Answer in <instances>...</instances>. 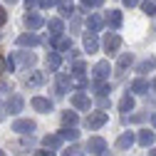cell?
Masks as SVG:
<instances>
[{"label":"cell","instance_id":"obj_1","mask_svg":"<svg viewBox=\"0 0 156 156\" xmlns=\"http://www.w3.org/2000/svg\"><path fill=\"white\" fill-rule=\"evenodd\" d=\"M109 122V114L107 112H89V116H87V119H84V126L87 129H99V126H104Z\"/></svg>","mask_w":156,"mask_h":156},{"label":"cell","instance_id":"obj_2","mask_svg":"<svg viewBox=\"0 0 156 156\" xmlns=\"http://www.w3.org/2000/svg\"><path fill=\"white\" fill-rule=\"evenodd\" d=\"M89 154H97V156H99V154H104L107 151V141L102 139V136H92V139L87 141V146H84Z\"/></svg>","mask_w":156,"mask_h":156},{"label":"cell","instance_id":"obj_3","mask_svg":"<svg viewBox=\"0 0 156 156\" xmlns=\"http://www.w3.org/2000/svg\"><path fill=\"white\" fill-rule=\"evenodd\" d=\"M119 47H122V37L116 35V32H109V35L104 37V50H107L109 55H114V52H119Z\"/></svg>","mask_w":156,"mask_h":156},{"label":"cell","instance_id":"obj_4","mask_svg":"<svg viewBox=\"0 0 156 156\" xmlns=\"http://www.w3.org/2000/svg\"><path fill=\"white\" fill-rule=\"evenodd\" d=\"M72 107H74V109H82V112H89L92 102H89V97H87V94L77 92V94H72Z\"/></svg>","mask_w":156,"mask_h":156},{"label":"cell","instance_id":"obj_5","mask_svg":"<svg viewBox=\"0 0 156 156\" xmlns=\"http://www.w3.org/2000/svg\"><path fill=\"white\" fill-rule=\"evenodd\" d=\"M42 25H45V20H42V17L37 15V12H27V15H25V27H27L30 32H35V30H40Z\"/></svg>","mask_w":156,"mask_h":156},{"label":"cell","instance_id":"obj_6","mask_svg":"<svg viewBox=\"0 0 156 156\" xmlns=\"http://www.w3.org/2000/svg\"><path fill=\"white\" fill-rule=\"evenodd\" d=\"M109 69H112V67H109V62H107V60L97 62V65H94V80H97V82H104L107 77H109Z\"/></svg>","mask_w":156,"mask_h":156},{"label":"cell","instance_id":"obj_7","mask_svg":"<svg viewBox=\"0 0 156 156\" xmlns=\"http://www.w3.org/2000/svg\"><path fill=\"white\" fill-rule=\"evenodd\" d=\"M12 131H17V134H32V131H35V122H30V119H17V122L12 124Z\"/></svg>","mask_w":156,"mask_h":156},{"label":"cell","instance_id":"obj_8","mask_svg":"<svg viewBox=\"0 0 156 156\" xmlns=\"http://www.w3.org/2000/svg\"><path fill=\"white\" fill-rule=\"evenodd\" d=\"M104 23H107V20H104L102 15H89V17H87V30L97 35V32L102 30V25H104Z\"/></svg>","mask_w":156,"mask_h":156},{"label":"cell","instance_id":"obj_9","mask_svg":"<svg viewBox=\"0 0 156 156\" xmlns=\"http://www.w3.org/2000/svg\"><path fill=\"white\" fill-rule=\"evenodd\" d=\"M30 104H32V109L42 112V114H45V112H52V102L45 99V97H32V102H30Z\"/></svg>","mask_w":156,"mask_h":156},{"label":"cell","instance_id":"obj_10","mask_svg":"<svg viewBox=\"0 0 156 156\" xmlns=\"http://www.w3.org/2000/svg\"><path fill=\"white\" fill-rule=\"evenodd\" d=\"M69 84H72V80H69V77H67L65 72H57V94H67Z\"/></svg>","mask_w":156,"mask_h":156},{"label":"cell","instance_id":"obj_11","mask_svg":"<svg viewBox=\"0 0 156 156\" xmlns=\"http://www.w3.org/2000/svg\"><path fill=\"white\" fill-rule=\"evenodd\" d=\"M62 141H65V139H62L60 134H47L45 139H42V144H45V149H50V151H55V149L60 146Z\"/></svg>","mask_w":156,"mask_h":156},{"label":"cell","instance_id":"obj_12","mask_svg":"<svg viewBox=\"0 0 156 156\" xmlns=\"http://www.w3.org/2000/svg\"><path fill=\"white\" fill-rule=\"evenodd\" d=\"M134 141H136V136H134L131 131H124L119 139H116V149H131Z\"/></svg>","mask_w":156,"mask_h":156},{"label":"cell","instance_id":"obj_13","mask_svg":"<svg viewBox=\"0 0 156 156\" xmlns=\"http://www.w3.org/2000/svg\"><path fill=\"white\" fill-rule=\"evenodd\" d=\"M84 50H87L89 55L99 50V40H97V35H94V32H87V35H84Z\"/></svg>","mask_w":156,"mask_h":156},{"label":"cell","instance_id":"obj_14","mask_svg":"<svg viewBox=\"0 0 156 156\" xmlns=\"http://www.w3.org/2000/svg\"><path fill=\"white\" fill-rule=\"evenodd\" d=\"M15 60L20 62L23 67H32V65L37 62V57H35L32 52H17V55H15Z\"/></svg>","mask_w":156,"mask_h":156},{"label":"cell","instance_id":"obj_15","mask_svg":"<svg viewBox=\"0 0 156 156\" xmlns=\"http://www.w3.org/2000/svg\"><path fill=\"white\" fill-rule=\"evenodd\" d=\"M37 42H40V37H37L35 32H30V35H20V37H17V45H20V47H32V45H37Z\"/></svg>","mask_w":156,"mask_h":156},{"label":"cell","instance_id":"obj_16","mask_svg":"<svg viewBox=\"0 0 156 156\" xmlns=\"http://www.w3.org/2000/svg\"><path fill=\"white\" fill-rule=\"evenodd\" d=\"M104 20H107V25H109V27H114V30H116V27L122 25V12H119V10H109Z\"/></svg>","mask_w":156,"mask_h":156},{"label":"cell","instance_id":"obj_17","mask_svg":"<svg viewBox=\"0 0 156 156\" xmlns=\"http://www.w3.org/2000/svg\"><path fill=\"white\" fill-rule=\"evenodd\" d=\"M47 27L52 30V35H55V37H62V32H65V23L60 20V17H52V20L47 23Z\"/></svg>","mask_w":156,"mask_h":156},{"label":"cell","instance_id":"obj_18","mask_svg":"<svg viewBox=\"0 0 156 156\" xmlns=\"http://www.w3.org/2000/svg\"><path fill=\"white\" fill-rule=\"evenodd\" d=\"M23 104H25V102H23V97H17V94H15V97H10V99H8V104H5V107H8V112H10V114H17V112L23 109Z\"/></svg>","mask_w":156,"mask_h":156},{"label":"cell","instance_id":"obj_19","mask_svg":"<svg viewBox=\"0 0 156 156\" xmlns=\"http://www.w3.org/2000/svg\"><path fill=\"white\" fill-rule=\"evenodd\" d=\"M42 82H45V74H42V72H32V74L25 77V84H27V87H40Z\"/></svg>","mask_w":156,"mask_h":156},{"label":"cell","instance_id":"obj_20","mask_svg":"<svg viewBox=\"0 0 156 156\" xmlns=\"http://www.w3.org/2000/svg\"><path fill=\"white\" fill-rule=\"evenodd\" d=\"M60 65H62V57L57 55V52H50V55H47V67H50V72H57Z\"/></svg>","mask_w":156,"mask_h":156},{"label":"cell","instance_id":"obj_21","mask_svg":"<svg viewBox=\"0 0 156 156\" xmlns=\"http://www.w3.org/2000/svg\"><path fill=\"white\" fill-rule=\"evenodd\" d=\"M149 87H151V84H149L146 80H134V82H131V92H136V94L149 92Z\"/></svg>","mask_w":156,"mask_h":156},{"label":"cell","instance_id":"obj_22","mask_svg":"<svg viewBox=\"0 0 156 156\" xmlns=\"http://www.w3.org/2000/svg\"><path fill=\"white\" fill-rule=\"evenodd\" d=\"M131 62H134L131 52H122V55H119V60H116V67H119V69H126Z\"/></svg>","mask_w":156,"mask_h":156},{"label":"cell","instance_id":"obj_23","mask_svg":"<svg viewBox=\"0 0 156 156\" xmlns=\"http://www.w3.org/2000/svg\"><path fill=\"white\" fill-rule=\"evenodd\" d=\"M154 139H156V136H154V131H149V129L139 134V144H141V146H151V144H154Z\"/></svg>","mask_w":156,"mask_h":156},{"label":"cell","instance_id":"obj_24","mask_svg":"<svg viewBox=\"0 0 156 156\" xmlns=\"http://www.w3.org/2000/svg\"><path fill=\"white\" fill-rule=\"evenodd\" d=\"M119 109H122V112H131V109H134V97L124 94V97H122V102H119Z\"/></svg>","mask_w":156,"mask_h":156},{"label":"cell","instance_id":"obj_25","mask_svg":"<svg viewBox=\"0 0 156 156\" xmlns=\"http://www.w3.org/2000/svg\"><path fill=\"white\" fill-rule=\"evenodd\" d=\"M72 50V40L69 37H57V52H67Z\"/></svg>","mask_w":156,"mask_h":156},{"label":"cell","instance_id":"obj_26","mask_svg":"<svg viewBox=\"0 0 156 156\" xmlns=\"http://www.w3.org/2000/svg\"><path fill=\"white\" fill-rule=\"evenodd\" d=\"M62 124H65V126H74V124H77V114H74V112H65V114H62Z\"/></svg>","mask_w":156,"mask_h":156},{"label":"cell","instance_id":"obj_27","mask_svg":"<svg viewBox=\"0 0 156 156\" xmlns=\"http://www.w3.org/2000/svg\"><path fill=\"white\" fill-rule=\"evenodd\" d=\"M62 139L65 141H77V136H80V131H74V129H62Z\"/></svg>","mask_w":156,"mask_h":156},{"label":"cell","instance_id":"obj_28","mask_svg":"<svg viewBox=\"0 0 156 156\" xmlns=\"http://www.w3.org/2000/svg\"><path fill=\"white\" fill-rule=\"evenodd\" d=\"M102 3H104V0H82L80 8H82V10H92V8H99Z\"/></svg>","mask_w":156,"mask_h":156},{"label":"cell","instance_id":"obj_29","mask_svg":"<svg viewBox=\"0 0 156 156\" xmlns=\"http://www.w3.org/2000/svg\"><path fill=\"white\" fill-rule=\"evenodd\" d=\"M12 60H10V57H3V55H0V74H3V72H8V69H12Z\"/></svg>","mask_w":156,"mask_h":156},{"label":"cell","instance_id":"obj_30","mask_svg":"<svg viewBox=\"0 0 156 156\" xmlns=\"http://www.w3.org/2000/svg\"><path fill=\"white\" fill-rule=\"evenodd\" d=\"M141 10H144L146 15H154V12H156V3H154V0H144V3H141Z\"/></svg>","mask_w":156,"mask_h":156},{"label":"cell","instance_id":"obj_31","mask_svg":"<svg viewBox=\"0 0 156 156\" xmlns=\"http://www.w3.org/2000/svg\"><path fill=\"white\" fill-rule=\"evenodd\" d=\"M72 84H74V87H80V89H84V87H87L89 82H87V77H84V74H74V80H72Z\"/></svg>","mask_w":156,"mask_h":156},{"label":"cell","instance_id":"obj_32","mask_svg":"<svg viewBox=\"0 0 156 156\" xmlns=\"http://www.w3.org/2000/svg\"><path fill=\"white\" fill-rule=\"evenodd\" d=\"M60 12H62L65 17H69V15L74 12V5H72V3H60Z\"/></svg>","mask_w":156,"mask_h":156},{"label":"cell","instance_id":"obj_33","mask_svg":"<svg viewBox=\"0 0 156 156\" xmlns=\"http://www.w3.org/2000/svg\"><path fill=\"white\" fill-rule=\"evenodd\" d=\"M84 69H87V65H84L82 60H77V62H74V67H72V72H74V74H84Z\"/></svg>","mask_w":156,"mask_h":156},{"label":"cell","instance_id":"obj_34","mask_svg":"<svg viewBox=\"0 0 156 156\" xmlns=\"http://www.w3.org/2000/svg\"><path fill=\"white\" fill-rule=\"evenodd\" d=\"M151 67H156V60H146V62H141V65H139V72H149Z\"/></svg>","mask_w":156,"mask_h":156},{"label":"cell","instance_id":"obj_35","mask_svg":"<svg viewBox=\"0 0 156 156\" xmlns=\"http://www.w3.org/2000/svg\"><path fill=\"white\" fill-rule=\"evenodd\" d=\"M35 156H55V151H50V149H40Z\"/></svg>","mask_w":156,"mask_h":156},{"label":"cell","instance_id":"obj_36","mask_svg":"<svg viewBox=\"0 0 156 156\" xmlns=\"http://www.w3.org/2000/svg\"><path fill=\"white\" fill-rule=\"evenodd\" d=\"M40 5L42 8H52V5H57V0H40Z\"/></svg>","mask_w":156,"mask_h":156},{"label":"cell","instance_id":"obj_37","mask_svg":"<svg viewBox=\"0 0 156 156\" xmlns=\"http://www.w3.org/2000/svg\"><path fill=\"white\" fill-rule=\"evenodd\" d=\"M5 23H8V12L0 8V25H5Z\"/></svg>","mask_w":156,"mask_h":156},{"label":"cell","instance_id":"obj_38","mask_svg":"<svg viewBox=\"0 0 156 156\" xmlns=\"http://www.w3.org/2000/svg\"><path fill=\"white\" fill-rule=\"evenodd\" d=\"M8 89H12V84H8V82H0V92H8Z\"/></svg>","mask_w":156,"mask_h":156},{"label":"cell","instance_id":"obj_39","mask_svg":"<svg viewBox=\"0 0 156 156\" xmlns=\"http://www.w3.org/2000/svg\"><path fill=\"white\" fill-rule=\"evenodd\" d=\"M136 3H139V0H124V5H126V8H134Z\"/></svg>","mask_w":156,"mask_h":156},{"label":"cell","instance_id":"obj_40","mask_svg":"<svg viewBox=\"0 0 156 156\" xmlns=\"http://www.w3.org/2000/svg\"><path fill=\"white\" fill-rule=\"evenodd\" d=\"M5 109H8V107H5L3 102H0V119H3V116H5Z\"/></svg>","mask_w":156,"mask_h":156},{"label":"cell","instance_id":"obj_41","mask_svg":"<svg viewBox=\"0 0 156 156\" xmlns=\"http://www.w3.org/2000/svg\"><path fill=\"white\" fill-rule=\"evenodd\" d=\"M151 124H154V126H156V114H154V116H151Z\"/></svg>","mask_w":156,"mask_h":156},{"label":"cell","instance_id":"obj_42","mask_svg":"<svg viewBox=\"0 0 156 156\" xmlns=\"http://www.w3.org/2000/svg\"><path fill=\"white\" fill-rule=\"evenodd\" d=\"M149 156H156V149H151V151H149Z\"/></svg>","mask_w":156,"mask_h":156},{"label":"cell","instance_id":"obj_43","mask_svg":"<svg viewBox=\"0 0 156 156\" xmlns=\"http://www.w3.org/2000/svg\"><path fill=\"white\" fill-rule=\"evenodd\" d=\"M151 89H156V80H154V82H151Z\"/></svg>","mask_w":156,"mask_h":156},{"label":"cell","instance_id":"obj_44","mask_svg":"<svg viewBox=\"0 0 156 156\" xmlns=\"http://www.w3.org/2000/svg\"><path fill=\"white\" fill-rule=\"evenodd\" d=\"M8 3H17V0H8Z\"/></svg>","mask_w":156,"mask_h":156},{"label":"cell","instance_id":"obj_45","mask_svg":"<svg viewBox=\"0 0 156 156\" xmlns=\"http://www.w3.org/2000/svg\"><path fill=\"white\" fill-rule=\"evenodd\" d=\"M0 156H5V151H0Z\"/></svg>","mask_w":156,"mask_h":156},{"label":"cell","instance_id":"obj_46","mask_svg":"<svg viewBox=\"0 0 156 156\" xmlns=\"http://www.w3.org/2000/svg\"><path fill=\"white\" fill-rule=\"evenodd\" d=\"M154 3H156V0H154Z\"/></svg>","mask_w":156,"mask_h":156}]
</instances>
